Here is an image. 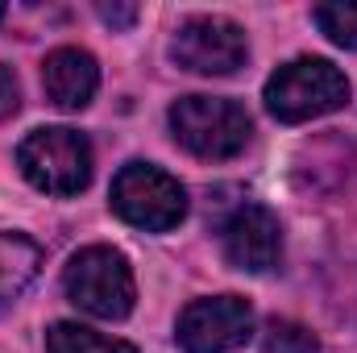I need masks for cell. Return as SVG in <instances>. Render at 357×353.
<instances>
[{
  "label": "cell",
  "instance_id": "9c48e42d",
  "mask_svg": "<svg viewBox=\"0 0 357 353\" xmlns=\"http://www.w3.org/2000/svg\"><path fill=\"white\" fill-rule=\"evenodd\" d=\"M42 84H46V96H50L59 108L79 112V108L91 104V96L100 88V67H96V59H91L88 50H79V46H59V50H50L46 63H42Z\"/></svg>",
  "mask_w": 357,
  "mask_h": 353
},
{
  "label": "cell",
  "instance_id": "5bb4252c",
  "mask_svg": "<svg viewBox=\"0 0 357 353\" xmlns=\"http://www.w3.org/2000/svg\"><path fill=\"white\" fill-rule=\"evenodd\" d=\"M17 108H21V84H17L13 67L0 63V121H8Z\"/></svg>",
  "mask_w": 357,
  "mask_h": 353
},
{
  "label": "cell",
  "instance_id": "52a82bcc",
  "mask_svg": "<svg viewBox=\"0 0 357 353\" xmlns=\"http://www.w3.org/2000/svg\"><path fill=\"white\" fill-rule=\"evenodd\" d=\"M245 54V33L229 17H187L171 38V59L191 75H233Z\"/></svg>",
  "mask_w": 357,
  "mask_h": 353
},
{
  "label": "cell",
  "instance_id": "7c38bea8",
  "mask_svg": "<svg viewBox=\"0 0 357 353\" xmlns=\"http://www.w3.org/2000/svg\"><path fill=\"white\" fill-rule=\"evenodd\" d=\"M316 25L328 33V42L357 50V0H333L316 8Z\"/></svg>",
  "mask_w": 357,
  "mask_h": 353
},
{
  "label": "cell",
  "instance_id": "6da1fadb",
  "mask_svg": "<svg viewBox=\"0 0 357 353\" xmlns=\"http://www.w3.org/2000/svg\"><path fill=\"white\" fill-rule=\"evenodd\" d=\"M349 104V80L328 59H291L266 80V108L270 117L299 125L324 112H337Z\"/></svg>",
  "mask_w": 357,
  "mask_h": 353
},
{
  "label": "cell",
  "instance_id": "30bf717a",
  "mask_svg": "<svg viewBox=\"0 0 357 353\" xmlns=\"http://www.w3.org/2000/svg\"><path fill=\"white\" fill-rule=\"evenodd\" d=\"M42 270V250L25 233L0 229V303L17 299Z\"/></svg>",
  "mask_w": 357,
  "mask_h": 353
},
{
  "label": "cell",
  "instance_id": "2e32d148",
  "mask_svg": "<svg viewBox=\"0 0 357 353\" xmlns=\"http://www.w3.org/2000/svg\"><path fill=\"white\" fill-rule=\"evenodd\" d=\"M0 17H4V4H0Z\"/></svg>",
  "mask_w": 357,
  "mask_h": 353
},
{
  "label": "cell",
  "instance_id": "9a60e30c",
  "mask_svg": "<svg viewBox=\"0 0 357 353\" xmlns=\"http://www.w3.org/2000/svg\"><path fill=\"white\" fill-rule=\"evenodd\" d=\"M96 13L112 25V29H129L137 21V4H96Z\"/></svg>",
  "mask_w": 357,
  "mask_h": 353
},
{
  "label": "cell",
  "instance_id": "4fadbf2b",
  "mask_svg": "<svg viewBox=\"0 0 357 353\" xmlns=\"http://www.w3.org/2000/svg\"><path fill=\"white\" fill-rule=\"evenodd\" d=\"M262 353H320V341L295 320H270L262 333Z\"/></svg>",
  "mask_w": 357,
  "mask_h": 353
},
{
  "label": "cell",
  "instance_id": "ba28073f",
  "mask_svg": "<svg viewBox=\"0 0 357 353\" xmlns=\"http://www.w3.org/2000/svg\"><path fill=\"white\" fill-rule=\"evenodd\" d=\"M220 246H225V258L229 266L245 270V274H266L278 266L282 258V229H278V216L262 208V204H241L225 229H220Z\"/></svg>",
  "mask_w": 357,
  "mask_h": 353
},
{
  "label": "cell",
  "instance_id": "3957f363",
  "mask_svg": "<svg viewBox=\"0 0 357 353\" xmlns=\"http://www.w3.org/2000/svg\"><path fill=\"white\" fill-rule=\"evenodd\" d=\"M63 287H67V299L96 320H125L137 299L133 270L125 262V254L112 246L79 250L63 270Z\"/></svg>",
  "mask_w": 357,
  "mask_h": 353
},
{
  "label": "cell",
  "instance_id": "8992f818",
  "mask_svg": "<svg viewBox=\"0 0 357 353\" xmlns=\"http://www.w3.org/2000/svg\"><path fill=\"white\" fill-rule=\"evenodd\" d=\"M175 337L183 353H237L254 337V308L241 295L195 299L178 312Z\"/></svg>",
  "mask_w": 357,
  "mask_h": 353
},
{
  "label": "cell",
  "instance_id": "5b68a950",
  "mask_svg": "<svg viewBox=\"0 0 357 353\" xmlns=\"http://www.w3.org/2000/svg\"><path fill=\"white\" fill-rule=\"evenodd\" d=\"M112 212L146 233H167L187 216V191L154 163H125L112 179Z\"/></svg>",
  "mask_w": 357,
  "mask_h": 353
},
{
  "label": "cell",
  "instance_id": "277c9868",
  "mask_svg": "<svg viewBox=\"0 0 357 353\" xmlns=\"http://www.w3.org/2000/svg\"><path fill=\"white\" fill-rule=\"evenodd\" d=\"M17 167L46 195H75L91 183V146L67 125L33 129L17 150Z\"/></svg>",
  "mask_w": 357,
  "mask_h": 353
},
{
  "label": "cell",
  "instance_id": "7a4b0ae2",
  "mask_svg": "<svg viewBox=\"0 0 357 353\" xmlns=\"http://www.w3.org/2000/svg\"><path fill=\"white\" fill-rule=\"evenodd\" d=\"M171 133L195 158H233L250 146L254 121L237 100L225 96H183L171 104Z\"/></svg>",
  "mask_w": 357,
  "mask_h": 353
},
{
  "label": "cell",
  "instance_id": "8fae6325",
  "mask_svg": "<svg viewBox=\"0 0 357 353\" xmlns=\"http://www.w3.org/2000/svg\"><path fill=\"white\" fill-rule=\"evenodd\" d=\"M46 353H137V350L129 341H112V337H100V333L84 329V324L59 320L46 333Z\"/></svg>",
  "mask_w": 357,
  "mask_h": 353
}]
</instances>
